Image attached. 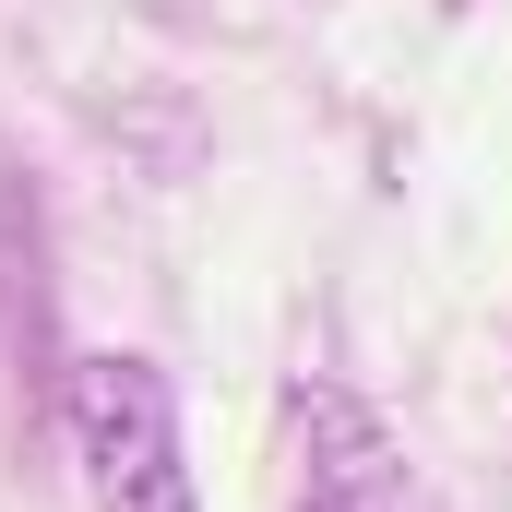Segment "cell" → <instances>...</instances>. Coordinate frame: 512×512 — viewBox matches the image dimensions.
Returning <instances> with one entry per match:
<instances>
[{
    "mask_svg": "<svg viewBox=\"0 0 512 512\" xmlns=\"http://www.w3.org/2000/svg\"><path fill=\"white\" fill-rule=\"evenodd\" d=\"M60 417H72L96 512H203L191 501V441H179L167 370H143V358H72Z\"/></svg>",
    "mask_w": 512,
    "mask_h": 512,
    "instance_id": "cell-1",
    "label": "cell"
}]
</instances>
